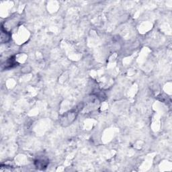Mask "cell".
<instances>
[{"mask_svg":"<svg viewBox=\"0 0 172 172\" xmlns=\"http://www.w3.org/2000/svg\"><path fill=\"white\" fill-rule=\"evenodd\" d=\"M48 159L47 158H45V157H39V158H37L34 163H35V165L36 167L40 168V169H45L47 167V165L48 164Z\"/></svg>","mask_w":172,"mask_h":172,"instance_id":"7a4b0ae2","label":"cell"},{"mask_svg":"<svg viewBox=\"0 0 172 172\" xmlns=\"http://www.w3.org/2000/svg\"><path fill=\"white\" fill-rule=\"evenodd\" d=\"M11 35L9 32H6V31H4L2 29V34H1V42L2 43L7 42L10 41Z\"/></svg>","mask_w":172,"mask_h":172,"instance_id":"3957f363","label":"cell"},{"mask_svg":"<svg viewBox=\"0 0 172 172\" xmlns=\"http://www.w3.org/2000/svg\"><path fill=\"white\" fill-rule=\"evenodd\" d=\"M16 62L15 61V59L14 57H11L10 59H9L8 61L5 62V69H10L16 66Z\"/></svg>","mask_w":172,"mask_h":172,"instance_id":"277c9868","label":"cell"},{"mask_svg":"<svg viewBox=\"0 0 172 172\" xmlns=\"http://www.w3.org/2000/svg\"><path fill=\"white\" fill-rule=\"evenodd\" d=\"M77 115V112L76 111H70L65 114L63 115V116L61 118V124L65 126H67L68 124H71L75 118H76Z\"/></svg>","mask_w":172,"mask_h":172,"instance_id":"6da1fadb","label":"cell"}]
</instances>
